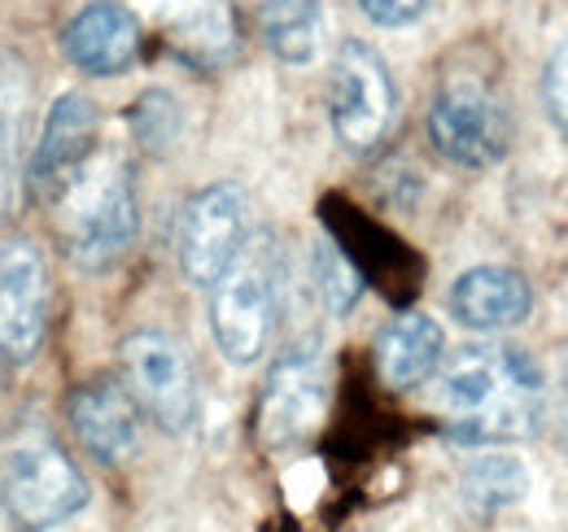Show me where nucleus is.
Returning <instances> with one entry per match:
<instances>
[{
  "mask_svg": "<svg viewBox=\"0 0 568 532\" xmlns=\"http://www.w3.org/2000/svg\"><path fill=\"white\" fill-rule=\"evenodd\" d=\"M437 393L455 410L446 437L473 450L529 441L547 415V376L516 345H464L446 358Z\"/></svg>",
  "mask_w": 568,
  "mask_h": 532,
  "instance_id": "nucleus-1",
  "label": "nucleus"
},
{
  "mask_svg": "<svg viewBox=\"0 0 568 532\" xmlns=\"http://www.w3.org/2000/svg\"><path fill=\"white\" fill-rule=\"evenodd\" d=\"M49 209L58 223V245L79 270H110L136 245L141 232L132 171L110 149H97V157Z\"/></svg>",
  "mask_w": 568,
  "mask_h": 532,
  "instance_id": "nucleus-2",
  "label": "nucleus"
},
{
  "mask_svg": "<svg viewBox=\"0 0 568 532\" xmlns=\"http://www.w3.org/2000/svg\"><path fill=\"white\" fill-rule=\"evenodd\" d=\"M281 319V254L276 245L245 241V249L211 284V332L227 362L250 367L267 354Z\"/></svg>",
  "mask_w": 568,
  "mask_h": 532,
  "instance_id": "nucleus-3",
  "label": "nucleus"
},
{
  "mask_svg": "<svg viewBox=\"0 0 568 532\" xmlns=\"http://www.w3.org/2000/svg\"><path fill=\"white\" fill-rule=\"evenodd\" d=\"M0 507L18 532H49L88 507V480L58 441L27 432L0 450Z\"/></svg>",
  "mask_w": 568,
  "mask_h": 532,
  "instance_id": "nucleus-4",
  "label": "nucleus"
},
{
  "mask_svg": "<svg viewBox=\"0 0 568 532\" xmlns=\"http://www.w3.org/2000/svg\"><path fill=\"white\" fill-rule=\"evenodd\" d=\"M428 140L446 162L486 171L511 149V110L490 79L450 74L428 105Z\"/></svg>",
  "mask_w": 568,
  "mask_h": 532,
  "instance_id": "nucleus-5",
  "label": "nucleus"
},
{
  "mask_svg": "<svg viewBox=\"0 0 568 532\" xmlns=\"http://www.w3.org/2000/svg\"><path fill=\"white\" fill-rule=\"evenodd\" d=\"M398 88L385 58L363 44L346 40L328 70V123L346 153H372L394 127Z\"/></svg>",
  "mask_w": 568,
  "mask_h": 532,
  "instance_id": "nucleus-6",
  "label": "nucleus"
},
{
  "mask_svg": "<svg viewBox=\"0 0 568 532\" xmlns=\"http://www.w3.org/2000/svg\"><path fill=\"white\" fill-rule=\"evenodd\" d=\"M123 371H128V389L144 415L180 437L197 423L202 415V393H197V376L193 362L184 354V345L166 332H132L123 340Z\"/></svg>",
  "mask_w": 568,
  "mask_h": 532,
  "instance_id": "nucleus-7",
  "label": "nucleus"
},
{
  "mask_svg": "<svg viewBox=\"0 0 568 532\" xmlns=\"http://www.w3.org/2000/svg\"><path fill=\"white\" fill-rule=\"evenodd\" d=\"M250 241V197L241 184H211L193 193L180 214V270L189 284L211 288Z\"/></svg>",
  "mask_w": 568,
  "mask_h": 532,
  "instance_id": "nucleus-8",
  "label": "nucleus"
},
{
  "mask_svg": "<svg viewBox=\"0 0 568 532\" xmlns=\"http://www.w3.org/2000/svg\"><path fill=\"white\" fill-rule=\"evenodd\" d=\"M328 406V376L315 345H293L267 371L263 401H258V437L267 450L302 446Z\"/></svg>",
  "mask_w": 568,
  "mask_h": 532,
  "instance_id": "nucleus-9",
  "label": "nucleus"
},
{
  "mask_svg": "<svg viewBox=\"0 0 568 532\" xmlns=\"http://www.w3.org/2000/svg\"><path fill=\"white\" fill-rule=\"evenodd\" d=\"M101 149V114L83 92H62L44 119L40 144L31 153L27 184L40 205H53L79 180V171Z\"/></svg>",
  "mask_w": 568,
  "mask_h": 532,
  "instance_id": "nucleus-10",
  "label": "nucleus"
},
{
  "mask_svg": "<svg viewBox=\"0 0 568 532\" xmlns=\"http://www.w3.org/2000/svg\"><path fill=\"white\" fill-rule=\"evenodd\" d=\"M49 336V270L31 241L0 245V354L27 362Z\"/></svg>",
  "mask_w": 568,
  "mask_h": 532,
  "instance_id": "nucleus-11",
  "label": "nucleus"
},
{
  "mask_svg": "<svg viewBox=\"0 0 568 532\" xmlns=\"http://www.w3.org/2000/svg\"><path fill=\"white\" fill-rule=\"evenodd\" d=\"M67 419H71L79 446L97 463H128L141 450V406L132 398V389L119 380H92L74 389Z\"/></svg>",
  "mask_w": 568,
  "mask_h": 532,
  "instance_id": "nucleus-12",
  "label": "nucleus"
},
{
  "mask_svg": "<svg viewBox=\"0 0 568 532\" xmlns=\"http://www.w3.org/2000/svg\"><path fill=\"white\" fill-rule=\"evenodd\" d=\"M62 44H67V58L83 74L110 79V74L132 70L136 53H141V27H136V13L128 4H119V0H88L71 18Z\"/></svg>",
  "mask_w": 568,
  "mask_h": 532,
  "instance_id": "nucleus-13",
  "label": "nucleus"
},
{
  "mask_svg": "<svg viewBox=\"0 0 568 532\" xmlns=\"http://www.w3.org/2000/svg\"><path fill=\"white\" fill-rule=\"evenodd\" d=\"M450 315L473 332H511L534 315V288L511 266H473L450 284Z\"/></svg>",
  "mask_w": 568,
  "mask_h": 532,
  "instance_id": "nucleus-14",
  "label": "nucleus"
},
{
  "mask_svg": "<svg viewBox=\"0 0 568 532\" xmlns=\"http://www.w3.org/2000/svg\"><path fill=\"white\" fill-rule=\"evenodd\" d=\"M446 358V332L437 319H428L420 310H407L398 319L385 324V332L376 336V371L389 389H416L442 367Z\"/></svg>",
  "mask_w": 568,
  "mask_h": 532,
  "instance_id": "nucleus-15",
  "label": "nucleus"
},
{
  "mask_svg": "<svg viewBox=\"0 0 568 532\" xmlns=\"http://www.w3.org/2000/svg\"><path fill=\"white\" fill-rule=\"evenodd\" d=\"M258 31H263V44L281 62L306 66L324 49V4L320 0H263Z\"/></svg>",
  "mask_w": 568,
  "mask_h": 532,
  "instance_id": "nucleus-16",
  "label": "nucleus"
},
{
  "mask_svg": "<svg viewBox=\"0 0 568 532\" xmlns=\"http://www.w3.org/2000/svg\"><path fill=\"white\" fill-rule=\"evenodd\" d=\"M31 119V79L13 53H0V223L13 214L18 193V149Z\"/></svg>",
  "mask_w": 568,
  "mask_h": 532,
  "instance_id": "nucleus-17",
  "label": "nucleus"
},
{
  "mask_svg": "<svg viewBox=\"0 0 568 532\" xmlns=\"http://www.w3.org/2000/svg\"><path fill=\"white\" fill-rule=\"evenodd\" d=\"M525 493H529V471L511 454H481V459H473V463L464 467V475H459L464 511L473 520H481V524H490L507 507L525 502Z\"/></svg>",
  "mask_w": 568,
  "mask_h": 532,
  "instance_id": "nucleus-18",
  "label": "nucleus"
},
{
  "mask_svg": "<svg viewBox=\"0 0 568 532\" xmlns=\"http://www.w3.org/2000/svg\"><path fill=\"white\" fill-rule=\"evenodd\" d=\"M311 266H315V284H320V297L328 306V315H351L363 297V270L351 263V254L337 245V241H315V254H311Z\"/></svg>",
  "mask_w": 568,
  "mask_h": 532,
  "instance_id": "nucleus-19",
  "label": "nucleus"
},
{
  "mask_svg": "<svg viewBox=\"0 0 568 532\" xmlns=\"http://www.w3.org/2000/svg\"><path fill=\"white\" fill-rule=\"evenodd\" d=\"M175 40L202 58V62H214L232 49V13L223 0H193L180 18H175Z\"/></svg>",
  "mask_w": 568,
  "mask_h": 532,
  "instance_id": "nucleus-20",
  "label": "nucleus"
},
{
  "mask_svg": "<svg viewBox=\"0 0 568 532\" xmlns=\"http://www.w3.org/2000/svg\"><path fill=\"white\" fill-rule=\"evenodd\" d=\"M132 127H136V140L153 153H166L175 140H180V127H184V114H180V101L162 88L144 92L136 114H132Z\"/></svg>",
  "mask_w": 568,
  "mask_h": 532,
  "instance_id": "nucleus-21",
  "label": "nucleus"
},
{
  "mask_svg": "<svg viewBox=\"0 0 568 532\" xmlns=\"http://www.w3.org/2000/svg\"><path fill=\"white\" fill-rule=\"evenodd\" d=\"M542 101H547V114L551 123L568 135V40H560L542 66Z\"/></svg>",
  "mask_w": 568,
  "mask_h": 532,
  "instance_id": "nucleus-22",
  "label": "nucleus"
},
{
  "mask_svg": "<svg viewBox=\"0 0 568 532\" xmlns=\"http://www.w3.org/2000/svg\"><path fill=\"white\" fill-rule=\"evenodd\" d=\"M433 0H358V9L367 13V22L376 27H412L428 13Z\"/></svg>",
  "mask_w": 568,
  "mask_h": 532,
  "instance_id": "nucleus-23",
  "label": "nucleus"
},
{
  "mask_svg": "<svg viewBox=\"0 0 568 532\" xmlns=\"http://www.w3.org/2000/svg\"><path fill=\"white\" fill-rule=\"evenodd\" d=\"M560 446L568 454V358H565V380H560Z\"/></svg>",
  "mask_w": 568,
  "mask_h": 532,
  "instance_id": "nucleus-24",
  "label": "nucleus"
},
{
  "mask_svg": "<svg viewBox=\"0 0 568 532\" xmlns=\"http://www.w3.org/2000/svg\"><path fill=\"white\" fill-rule=\"evenodd\" d=\"M0 380H4V367H0Z\"/></svg>",
  "mask_w": 568,
  "mask_h": 532,
  "instance_id": "nucleus-25",
  "label": "nucleus"
}]
</instances>
